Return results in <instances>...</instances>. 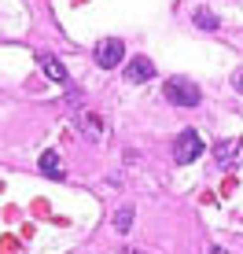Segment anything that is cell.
I'll use <instances>...</instances> for the list:
<instances>
[{"label": "cell", "instance_id": "6da1fadb", "mask_svg": "<svg viewBox=\"0 0 243 254\" xmlns=\"http://www.w3.org/2000/svg\"><path fill=\"white\" fill-rule=\"evenodd\" d=\"M203 147H206V144H203V136H199L195 129H181V133H177V140H173V162H177V166L195 162Z\"/></svg>", "mask_w": 243, "mask_h": 254}, {"label": "cell", "instance_id": "7a4b0ae2", "mask_svg": "<svg viewBox=\"0 0 243 254\" xmlns=\"http://www.w3.org/2000/svg\"><path fill=\"white\" fill-rule=\"evenodd\" d=\"M166 100L173 107H199L203 92H199V85H192L188 77H170L166 81Z\"/></svg>", "mask_w": 243, "mask_h": 254}, {"label": "cell", "instance_id": "3957f363", "mask_svg": "<svg viewBox=\"0 0 243 254\" xmlns=\"http://www.w3.org/2000/svg\"><path fill=\"white\" fill-rule=\"evenodd\" d=\"M92 59H96L103 70L122 66V59H125V45H122L118 37H103V41H96V52H92Z\"/></svg>", "mask_w": 243, "mask_h": 254}, {"label": "cell", "instance_id": "277c9868", "mask_svg": "<svg viewBox=\"0 0 243 254\" xmlns=\"http://www.w3.org/2000/svg\"><path fill=\"white\" fill-rule=\"evenodd\" d=\"M151 77H155V63H151V59L136 56L133 63H125V81H129V85H140V81H151Z\"/></svg>", "mask_w": 243, "mask_h": 254}, {"label": "cell", "instance_id": "5b68a950", "mask_svg": "<svg viewBox=\"0 0 243 254\" xmlns=\"http://www.w3.org/2000/svg\"><path fill=\"white\" fill-rule=\"evenodd\" d=\"M74 129L89 140H103V118L100 115H77L74 118Z\"/></svg>", "mask_w": 243, "mask_h": 254}, {"label": "cell", "instance_id": "8992f818", "mask_svg": "<svg viewBox=\"0 0 243 254\" xmlns=\"http://www.w3.org/2000/svg\"><path fill=\"white\" fill-rule=\"evenodd\" d=\"M37 166H41V173L45 177H52V181H66V170H63V159H59V151H45L37 159Z\"/></svg>", "mask_w": 243, "mask_h": 254}, {"label": "cell", "instance_id": "52a82bcc", "mask_svg": "<svg viewBox=\"0 0 243 254\" xmlns=\"http://www.w3.org/2000/svg\"><path fill=\"white\" fill-rule=\"evenodd\" d=\"M214 159H218L221 166H236V159H240V140H218V144H214Z\"/></svg>", "mask_w": 243, "mask_h": 254}, {"label": "cell", "instance_id": "ba28073f", "mask_svg": "<svg viewBox=\"0 0 243 254\" xmlns=\"http://www.w3.org/2000/svg\"><path fill=\"white\" fill-rule=\"evenodd\" d=\"M41 74H45L48 81H59V85L66 81V66L59 63L56 56H41Z\"/></svg>", "mask_w": 243, "mask_h": 254}, {"label": "cell", "instance_id": "9c48e42d", "mask_svg": "<svg viewBox=\"0 0 243 254\" xmlns=\"http://www.w3.org/2000/svg\"><path fill=\"white\" fill-rule=\"evenodd\" d=\"M192 22L199 26V30H206V33H214V30H221V19L210 11V7H195L192 11Z\"/></svg>", "mask_w": 243, "mask_h": 254}, {"label": "cell", "instance_id": "30bf717a", "mask_svg": "<svg viewBox=\"0 0 243 254\" xmlns=\"http://www.w3.org/2000/svg\"><path fill=\"white\" fill-rule=\"evenodd\" d=\"M133 214H136L133 206H118V214H115V232L118 236H129V229H133Z\"/></svg>", "mask_w": 243, "mask_h": 254}, {"label": "cell", "instance_id": "8fae6325", "mask_svg": "<svg viewBox=\"0 0 243 254\" xmlns=\"http://www.w3.org/2000/svg\"><path fill=\"white\" fill-rule=\"evenodd\" d=\"M232 89H236V92H243V66L236 70V74H232Z\"/></svg>", "mask_w": 243, "mask_h": 254}, {"label": "cell", "instance_id": "7c38bea8", "mask_svg": "<svg viewBox=\"0 0 243 254\" xmlns=\"http://www.w3.org/2000/svg\"><path fill=\"white\" fill-rule=\"evenodd\" d=\"M210 254H229V251H225V247H210Z\"/></svg>", "mask_w": 243, "mask_h": 254}]
</instances>
